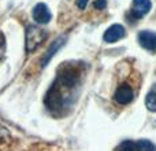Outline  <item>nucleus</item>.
Returning a JSON list of instances; mask_svg holds the SVG:
<instances>
[{"mask_svg": "<svg viewBox=\"0 0 156 151\" xmlns=\"http://www.w3.org/2000/svg\"><path fill=\"white\" fill-rule=\"evenodd\" d=\"M4 46V40H0V47Z\"/></svg>", "mask_w": 156, "mask_h": 151, "instance_id": "nucleus-14", "label": "nucleus"}, {"mask_svg": "<svg viewBox=\"0 0 156 151\" xmlns=\"http://www.w3.org/2000/svg\"><path fill=\"white\" fill-rule=\"evenodd\" d=\"M152 7V3L151 0H133V6H132V10L129 11L127 17H133L134 19H140L141 17H144L145 14L149 13Z\"/></svg>", "mask_w": 156, "mask_h": 151, "instance_id": "nucleus-3", "label": "nucleus"}, {"mask_svg": "<svg viewBox=\"0 0 156 151\" xmlns=\"http://www.w3.org/2000/svg\"><path fill=\"white\" fill-rule=\"evenodd\" d=\"M66 39H67V36H60V37H58L56 40L51 44V47L47 50V52L44 54V57L41 58V66H43V68H45V66L48 65V62L52 59V57L58 52V50H60L63 46H65Z\"/></svg>", "mask_w": 156, "mask_h": 151, "instance_id": "nucleus-7", "label": "nucleus"}, {"mask_svg": "<svg viewBox=\"0 0 156 151\" xmlns=\"http://www.w3.org/2000/svg\"><path fill=\"white\" fill-rule=\"evenodd\" d=\"M33 18H34L36 22L38 24H48L52 18V14L49 11V8L47 7L44 3H38V4L34 6L33 8Z\"/></svg>", "mask_w": 156, "mask_h": 151, "instance_id": "nucleus-8", "label": "nucleus"}, {"mask_svg": "<svg viewBox=\"0 0 156 151\" xmlns=\"http://www.w3.org/2000/svg\"><path fill=\"white\" fill-rule=\"evenodd\" d=\"M145 106H147V109H148V110L156 111V85L152 87L151 91L147 94Z\"/></svg>", "mask_w": 156, "mask_h": 151, "instance_id": "nucleus-9", "label": "nucleus"}, {"mask_svg": "<svg viewBox=\"0 0 156 151\" xmlns=\"http://www.w3.org/2000/svg\"><path fill=\"white\" fill-rule=\"evenodd\" d=\"M125 35H126L125 28L122 26V25H119V24H115V25H111V26L105 30L103 39H104L105 43H115V41L123 39Z\"/></svg>", "mask_w": 156, "mask_h": 151, "instance_id": "nucleus-5", "label": "nucleus"}, {"mask_svg": "<svg viewBox=\"0 0 156 151\" xmlns=\"http://www.w3.org/2000/svg\"><path fill=\"white\" fill-rule=\"evenodd\" d=\"M138 43L141 47L151 52L156 51V33L151 30H143L138 33Z\"/></svg>", "mask_w": 156, "mask_h": 151, "instance_id": "nucleus-6", "label": "nucleus"}, {"mask_svg": "<svg viewBox=\"0 0 156 151\" xmlns=\"http://www.w3.org/2000/svg\"><path fill=\"white\" fill-rule=\"evenodd\" d=\"M116 151H136V142L123 140L116 147Z\"/></svg>", "mask_w": 156, "mask_h": 151, "instance_id": "nucleus-11", "label": "nucleus"}, {"mask_svg": "<svg viewBox=\"0 0 156 151\" xmlns=\"http://www.w3.org/2000/svg\"><path fill=\"white\" fill-rule=\"evenodd\" d=\"M48 37V32L45 29H41L34 25H29L26 28V33H25V47H26L27 52H34L41 44L44 43V40Z\"/></svg>", "mask_w": 156, "mask_h": 151, "instance_id": "nucleus-2", "label": "nucleus"}, {"mask_svg": "<svg viewBox=\"0 0 156 151\" xmlns=\"http://www.w3.org/2000/svg\"><path fill=\"white\" fill-rule=\"evenodd\" d=\"M133 98H134V92L129 84H121L114 94V99L119 105H129Z\"/></svg>", "mask_w": 156, "mask_h": 151, "instance_id": "nucleus-4", "label": "nucleus"}, {"mask_svg": "<svg viewBox=\"0 0 156 151\" xmlns=\"http://www.w3.org/2000/svg\"><path fill=\"white\" fill-rule=\"evenodd\" d=\"M93 4L97 10H103V8H105V6H107V0H94Z\"/></svg>", "mask_w": 156, "mask_h": 151, "instance_id": "nucleus-12", "label": "nucleus"}, {"mask_svg": "<svg viewBox=\"0 0 156 151\" xmlns=\"http://www.w3.org/2000/svg\"><path fill=\"white\" fill-rule=\"evenodd\" d=\"M136 151H156V147L152 142L141 139V140L136 142Z\"/></svg>", "mask_w": 156, "mask_h": 151, "instance_id": "nucleus-10", "label": "nucleus"}, {"mask_svg": "<svg viewBox=\"0 0 156 151\" xmlns=\"http://www.w3.org/2000/svg\"><path fill=\"white\" fill-rule=\"evenodd\" d=\"M81 69L76 63L66 62L58 70L56 80L49 87L45 95L47 109L55 116H62L63 111L74 103L73 96L81 83Z\"/></svg>", "mask_w": 156, "mask_h": 151, "instance_id": "nucleus-1", "label": "nucleus"}, {"mask_svg": "<svg viewBox=\"0 0 156 151\" xmlns=\"http://www.w3.org/2000/svg\"><path fill=\"white\" fill-rule=\"evenodd\" d=\"M89 0H76V4L78 8H81V10H83V8L86 7V4H88Z\"/></svg>", "mask_w": 156, "mask_h": 151, "instance_id": "nucleus-13", "label": "nucleus"}]
</instances>
